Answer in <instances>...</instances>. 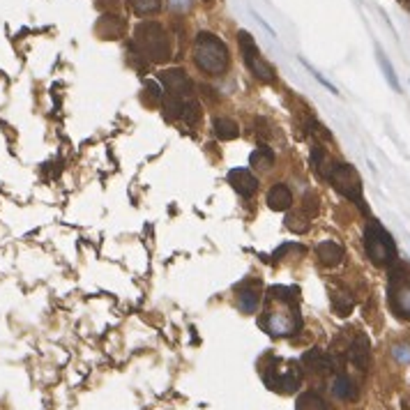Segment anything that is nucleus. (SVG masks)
<instances>
[{
  "label": "nucleus",
  "instance_id": "obj_6",
  "mask_svg": "<svg viewBox=\"0 0 410 410\" xmlns=\"http://www.w3.org/2000/svg\"><path fill=\"white\" fill-rule=\"evenodd\" d=\"M364 249L371 263L378 265V268H387V265L397 263V244H394L392 235L383 228V224L376 219H371L364 228Z\"/></svg>",
  "mask_w": 410,
  "mask_h": 410
},
{
  "label": "nucleus",
  "instance_id": "obj_19",
  "mask_svg": "<svg viewBox=\"0 0 410 410\" xmlns=\"http://www.w3.org/2000/svg\"><path fill=\"white\" fill-rule=\"evenodd\" d=\"M214 136H217L219 141H233L240 136V127H237V122L231 118H217L214 120Z\"/></svg>",
  "mask_w": 410,
  "mask_h": 410
},
{
  "label": "nucleus",
  "instance_id": "obj_7",
  "mask_svg": "<svg viewBox=\"0 0 410 410\" xmlns=\"http://www.w3.org/2000/svg\"><path fill=\"white\" fill-rule=\"evenodd\" d=\"M387 300L392 314L410 321V270L406 265H394L387 282Z\"/></svg>",
  "mask_w": 410,
  "mask_h": 410
},
{
  "label": "nucleus",
  "instance_id": "obj_17",
  "mask_svg": "<svg viewBox=\"0 0 410 410\" xmlns=\"http://www.w3.org/2000/svg\"><path fill=\"white\" fill-rule=\"evenodd\" d=\"M332 394L336 399H341V401H355L357 399V387L355 383L346 376V373H336V378L332 380Z\"/></svg>",
  "mask_w": 410,
  "mask_h": 410
},
{
  "label": "nucleus",
  "instance_id": "obj_16",
  "mask_svg": "<svg viewBox=\"0 0 410 410\" xmlns=\"http://www.w3.org/2000/svg\"><path fill=\"white\" fill-rule=\"evenodd\" d=\"M316 254H318L323 265H327V268H334V265L341 263L343 247L336 240H325V242H321L318 247H316Z\"/></svg>",
  "mask_w": 410,
  "mask_h": 410
},
{
  "label": "nucleus",
  "instance_id": "obj_24",
  "mask_svg": "<svg viewBox=\"0 0 410 410\" xmlns=\"http://www.w3.org/2000/svg\"><path fill=\"white\" fill-rule=\"evenodd\" d=\"M332 309L339 316H348L350 311H352V298L348 293H334L332 295Z\"/></svg>",
  "mask_w": 410,
  "mask_h": 410
},
{
  "label": "nucleus",
  "instance_id": "obj_5",
  "mask_svg": "<svg viewBox=\"0 0 410 410\" xmlns=\"http://www.w3.org/2000/svg\"><path fill=\"white\" fill-rule=\"evenodd\" d=\"M194 62L203 74L221 76L228 69L231 55H228V46L221 42L217 35L212 33H198L194 40Z\"/></svg>",
  "mask_w": 410,
  "mask_h": 410
},
{
  "label": "nucleus",
  "instance_id": "obj_15",
  "mask_svg": "<svg viewBox=\"0 0 410 410\" xmlns=\"http://www.w3.org/2000/svg\"><path fill=\"white\" fill-rule=\"evenodd\" d=\"M97 33L102 40H118L122 37V33H125V21L116 17V14H106V17L99 19Z\"/></svg>",
  "mask_w": 410,
  "mask_h": 410
},
{
  "label": "nucleus",
  "instance_id": "obj_28",
  "mask_svg": "<svg viewBox=\"0 0 410 410\" xmlns=\"http://www.w3.org/2000/svg\"><path fill=\"white\" fill-rule=\"evenodd\" d=\"M302 65H305V67L309 69V71H311V74L316 76V78H318V81L323 83V85H325V88L330 90V92H334V95H339V92H336V88H334V85L332 83H330V81H325V78H323V74H321V71H316L314 67H311V65H309L307 60H302Z\"/></svg>",
  "mask_w": 410,
  "mask_h": 410
},
{
  "label": "nucleus",
  "instance_id": "obj_25",
  "mask_svg": "<svg viewBox=\"0 0 410 410\" xmlns=\"http://www.w3.org/2000/svg\"><path fill=\"white\" fill-rule=\"evenodd\" d=\"M143 92H146V102H148L150 106L162 104V99H164V90L160 88V83H157V81H148V83H146V88H143Z\"/></svg>",
  "mask_w": 410,
  "mask_h": 410
},
{
  "label": "nucleus",
  "instance_id": "obj_9",
  "mask_svg": "<svg viewBox=\"0 0 410 410\" xmlns=\"http://www.w3.org/2000/svg\"><path fill=\"white\" fill-rule=\"evenodd\" d=\"M160 81L164 85V97L176 99V102H182V104L196 99V88H194V81L185 69H180V67L164 69L160 71Z\"/></svg>",
  "mask_w": 410,
  "mask_h": 410
},
{
  "label": "nucleus",
  "instance_id": "obj_27",
  "mask_svg": "<svg viewBox=\"0 0 410 410\" xmlns=\"http://www.w3.org/2000/svg\"><path fill=\"white\" fill-rule=\"evenodd\" d=\"M307 214V217H316V214H318V198L314 196V194H307L305 196V210H302Z\"/></svg>",
  "mask_w": 410,
  "mask_h": 410
},
{
  "label": "nucleus",
  "instance_id": "obj_8",
  "mask_svg": "<svg viewBox=\"0 0 410 410\" xmlns=\"http://www.w3.org/2000/svg\"><path fill=\"white\" fill-rule=\"evenodd\" d=\"M237 46H240L244 65H247L249 71L258 78V81H261V83H275L277 81L275 67H272V65L263 58L261 51H258V44H256L254 37H251L247 31L237 33Z\"/></svg>",
  "mask_w": 410,
  "mask_h": 410
},
{
  "label": "nucleus",
  "instance_id": "obj_20",
  "mask_svg": "<svg viewBox=\"0 0 410 410\" xmlns=\"http://www.w3.org/2000/svg\"><path fill=\"white\" fill-rule=\"evenodd\" d=\"M295 410H330V408L325 401L321 399V394L305 392V394H300L298 401H295Z\"/></svg>",
  "mask_w": 410,
  "mask_h": 410
},
{
  "label": "nucleus",
  "instance_id": "obj_4",
  "mask_svg": "<svg viewBox=\"0 0 410 410\" xmlns=\"http://www.w3.org/2000/svg\"><path fill=\"white\" fill-rule=\"evenodd\" d=\"M258 369H261L263 383L275 392L291 394L302 385V364L295 359H282L268 352L258 362Z\"/></svg>",
  "mask_w": 410,
  "mask_h": 410
},
{
  "label": "nucleus",
  "instance_id": "obj_11",
  "mask_svg": "<svg viewBox=\"0 0 410 410\" xmlns=\"http://www.w3.org/2000/svg\"><path fill=\"white\" fill-rule=\"evenodd\" d=\"M261 302V282H251L247 279L242 286H237V307L244 314H254Z\"/></svg>",
  "mask_w": 410,
  "mask_h": 410
},
{
  "label": "nucleus",
  "instance_id": "obj_14",
  "mask_svg": "<svg viewBox=\"0 0 410 410\" xmlns=\"http://www.w3.org/2000/svg\"><path fill=\"white\" fill-rule=\"evenodd\" d=\"M348 357L359 371L366 369V364H369V339L364 334H357L352 339V343L348 346Z\"/></svg>",
  "mask_w": 410,
  "mask_h": 410
},
{
  "label": "nucleus",
  "instance_id": "obj_2",
  "mask_svg": "<svg viewBox=\"0 0 410 410\" xmlns=\"http://www.w3.org/2000/svg\"><path fill=\"white\" fill-rule=\"evenodd\" d=\"M311 164H314V169L318 171V176L330 180V182L334 185V189L339 191L343 198H348L350 203H355L359 207V210L366 212L364 194H362V178H359V173L350 166V164L330 160V157L325 155V150H323L321 146H316L311 150Z\"/></svg>",
  "mask_w": 410,
  "mask_h": 410
},
{
  "label": "nucleus",
  "instance_id": "obj_30",
  "mask_svg": "<svg viewBox=\"0 0 410 410\" xmlns=\"http://www.w3.org/2000/svg\"><path fill=\"white\" fill-rule=\"evenodd\" d=\"M102 3H116V0H102Z\"/></svg>",
  "mask_w": 410,
  "mask_h": 410
},
{
  "label": "nucleus",
  "instance_id": "obj_26",
  "mask_svg": "<svg viewBox=\"0 0 410 410\" xmlns=\"http://www.w3.org/2000/svg\"><path fill=\"white\" fill-rule=\"evenodd\" d=\"M392 355H394L397 362L408 364L410 362V346H408V343H397V346L392 348Z\"/></svg>",
  "mask_w": 410,
  "mask_h": 410
},
{
  "label": "nucleus",
  "instance_id": "obj_12",
  "mask_svg": "<svg viewBox=\"0 0 410 410\" xmlns=\"http://www.w3.org/2000/svg\"><path fill=\"white\" fill-rule=\"evenodd\" d=\"M302 364H305L307 369L316 371V373H330V371H336V369H334V357L330 355V352L321 350V348H311V350H307L305 355H302Z\"/></svg>",
  "mask_w": 410,
  "mask_h": 410
},
{
  "label": "nucleus",
  "instance_id": "obj_1",
  "mask_svg": "<svg viewBox=\"0 0 410 410\" xmlns=\"http://www.w3.org/2000/svg\"><path fill=\"white\" fill-rule=\"evenodd\" d=\"M298 293L293 286H270L261 314V327L270 336H291L302 330Z\"/></svg>",
  "mask_w": 410,
  "mask_h": 410
},
{
  "label": "nucleus",
  "instance_id": "obj_13",
  "mask_svg": "<svg viewBox=\"0 0 410 410\" xmlns=\"http://www.w3.org/2000/svg\"><path fill=\"white\" fill-rule=\"evenodd\" d=\"M268 205H270V210H275V212H286L293 205V191L282 182L275 185L268 191Z\"/></svg>",
  "mask_w": 410,
  "mask_h": 410
},
{
  "label": "nucleus",
  "instance_id": "obj_10",
  "mask_svg": "<svg viewBox=\"0 0 410 410\" xmlns=\"http://www.w3.org/2000/svg\"><path fill=\"white\" fill-rule=\"evenodd\" d=\"M228 185L240 194L242 198H251L258 191V180L249 169H233L228 171Z\"/></svg>",
  "mask_w": 410,
  "mask_h": 410
},
{
  "label": "nucleus",
  "instance_id": "obj_21",
  "mask_svg": "<svg viewBox=\"0 0 410 410\" xmlns=\"http://www.w3.org/2000/svg\"><path fill=\"white\" fill-rule=\"evenodd\" d=\"M376 58H378V65H380V69H383V74H385V78H387V83L392 85L394 90H401V85H399V78H397V74H394V67H392V62L385 58V53L380 51V49H376Z\"/></svg>",
  "mask_w": 410,
  "mask_h": 410
},
{
  "label": "nucleus",
  "instance_id": "obj_18",
  "mask_svg": "<svg viewBox=\"0 0 410 410\" xmlns=\"http://www.w3.org/2000/svg\"><path fill=\"white\" fill-rule=\"evenodd\" d=\"M249 164L254 169H261V171L272 169V166H275V150L268 148V146H258L254 153H251Z\"/></svg>",
  "mask_w": 410,
  "mask_h": 410
},
{
  "label": "nucleus",
  "instance_id": "obj_29",
  "mask_svg": "<svg viewBox=\"0 0 410 410\" xmlns=\"http://www.w3.org/2000/svg\"><path fill=\"white\" fill-rule=\"evenodd\" d=\"M169 7L171 10H176V12H187L191 7L189 0H169Z\"/></svg>",
  "mask_w": 410,
  "mask_h": 410
},
{
  "label": "nucleus",
  "instance_id": "obj_3",
  "mask_svg": "<svg viewBox=\"0 0 410 410\" xmlns=\"http://www.w3.org/2000/svg\"><path fill=\"white\" fill-rule=\"evenodd\" d=\"M134 58H143L146 62H166L173 58V44L166 28L157 21H143L136 26L132 40Z\"/></svg>",
  "mask_w": 410,
  "mask_h": 410
},
{
  "label": "nucleus",
  "instance_id": "obj_23",
  "mask_svg": "<svg viewBox=\"0 0 410 410\" xmlns=\"http://www.w3.org/2000/svg\"><path fill=\"white\" fill-rule=\"evenodd\" d=\"M309 219L311 217H307L305 212L289 214V217H286V228L293 231V233H307L309 231Z\"/></svg>",
  "mask_w": 410,
  "mask_h": 410
},
{
  "label": "nucleus",
  "instance_id": "obj_22",
  "mask_svg": "<svg viewBox=\"0 0 410 410\" xmlns=\"http://www.w3.org/2000/svg\"><path fill=\"white\" fill-rule=\"evenodd\" d=\"M127 3L136 14H141V17L160 12V7H162V0H127Z\"/></svg>",
  "mask_w": 410,
  "mask_h": 410
}]
</instances>
